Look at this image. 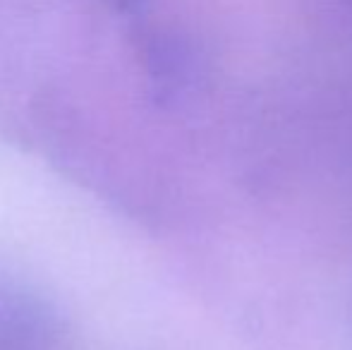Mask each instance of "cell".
Listing matches in <instances>:
<instances>
[{"label":"cell","instance_id":"obj_1","mask_svg":"<svg viewBox=\"0 0 352 350\" xmlns=\"http://www.w3.org/2000/svg\"><path fill=\"white\" fill-rule=\"evenodd\" d=\"M113 3H118L120 8H132V5H137L140 0H113Z\"/></svg>","mask_w":352,"mask_h":350}]
</instances>
